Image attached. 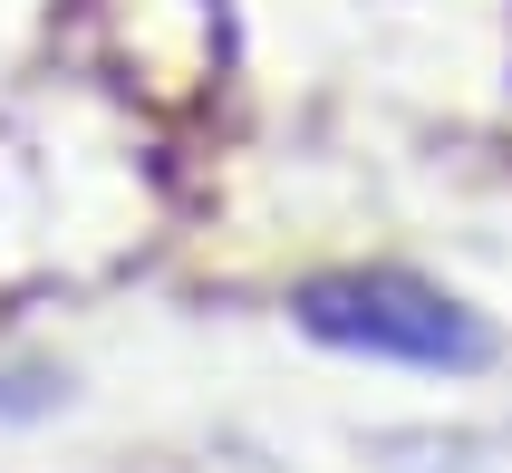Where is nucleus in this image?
Segmentation results:
<instances>
[{
  "label": "nucleus",
  "instance_id": "obj_1",
  "mask_svg": "<svg viewBox=\"0 0 512 473\" xmlns=\"http://www.w3.org/2000/svg\"><path fill=\"white\" fill-rule=\"evenodd\" d=\"M300 319L339 348H368V358H397V367H474L484 358V329L464 319L445 290L406 271H339V280H310L300 290Z\"/></svg>",
  "mask_w": 512,
  "mask_h": 473
}]
</instances>
